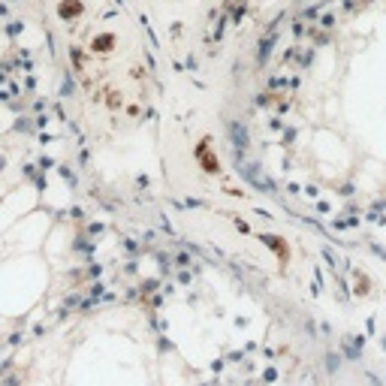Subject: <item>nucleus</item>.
I'll return each instance as SVG.
<instances>
[{
  "label": "nucleus",
  "mask_w": 386,
  "mask_h": 386,
  "mask_svg": "<svg viewBox=\"0 0 386 386\" xmlns=\"http://www.w3.org/2000/svg\"><path fill=\"white\" fill-rule=\"evenodd\" d=\"M79 9H82L79 3H72V6H69V3H64V6H61V15H69V12H72V15H79Z\"/></svg>",
  "instance_id": "f257e3e1"
}]
</instances>
